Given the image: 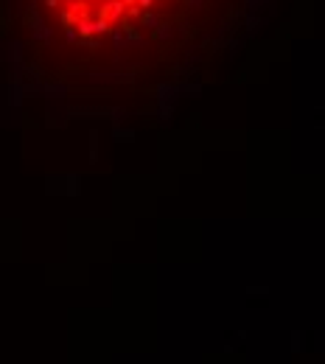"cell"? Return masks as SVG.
Wrapping results in <instances>:
<instances>
[{
	"label": "cell",
	"instance_id": "cell-6",
	"mask_svg": "<svg viewBox=\"0 0 325 364\" xmlns=\"http://www.w3.org/2000/svg\"><path fill=\"white\" fill-rule=\"evenodd\" d=\"M143 14V8H138V6H129V17H140Z\"/></svg>",
	"mask_w": 325,
	"mask_h": 364
},
{
	"label": "cell",
	"instance_id": "cell-2",
	"mask_svg": "<svg viewBox=\"0 0 325 364\" xmlns=\"http://www.w3.org/2000/svg\"><path fill=\"white\" fill-rule=\"evenodd\" d=\"M76 34L81 39H90L95 34V25H93V20L90 17H79V23H76Z\"/></svg>",
	"mask_w": 325,
	"mask_h": 364
},
{
	"label": "cell",
	"instance_id": "cell-8",
	"mask_svg": "<svg viewBox=\"0 0 325 364\" xmlns=\"http://www.w3.org/2000/svg\"><path fill=\"white\" fill-rule=\"evenodd\" d=\"M56 3H59V0H56Z\"/></svg>",
	"mask_w": 325,
	"mask_h": 364
},
{
	"label": "cell",
	"instance_id": "cell-4",
	"mask_svg": "<svg viewBox=\"0 0 325 364\" xmlns=\"http://www.w3.org/2000/svg\"><path fill=\"white\" fill-rule=\"evenodd\" d=\"M140 23L146 25V28H155V25H157V17H155V14H149V11H146V14L140 17Z\"/></svg>",
	"mask_w": 325,
	"mask_h": 364
},
{
	"label": "cell",
	"instance_id": "cell-7",
	"mask_svg": "<svg viewBox=\"0 0 325 364\" xmlns=\"http://www.w3.org/2000/svg\"><path fill=\"white\" fill-rule=\"evenodd\" d=\"M84 3H101V6H104V0H84Z\"/></svg>",
	"mask_w": 325,
	"mask_h": 364
},
{
	"label": "cell",
	"instance_id": "cell-1",
	"mask_svg": "<svg viewBox=\"0 0 325 364\" xmlns=\"http://www.w3.org/2000/svg\"><path fill=\"white\" fill-rule=\"evenodd\" d=\"M124 14H126V3H124V0H104V6L98 8V17H104V20H109V23L121 20Z\"/></svg>",
	"mask_w": 325,
	"mask_h": 364
},
{
	"label": "cell",
	"instance_id": "cell-5",
	"mask_svg": "<svg viewBox=\"0 0 325 364\" xmlns=\"http://www.w3.org/2000/svg\"><path fill=\"white\" fill-rule=\"evenodd\" d=\"M152 3H155V0H138L135 6H138V8H152Z\"/></svg>",
	"mask_w": 325,
	"mask_h": 364
},
{
	"label": "cell",
	"instance_id": "cell-3",
	"mask_svg": "<svg viewBox=\"0 0 325 364\" xmlns=\"http://www.w3.org/2000/svg\"><path fill=\"white\" fill-rule=\"evenodd\" d=\"M93 25H95V34H107V31H112V23H109V20H104V17L93 20Z\"/></svg>",
	"mask_w": 325,
	"mask_h": 364
}]
</instances>
